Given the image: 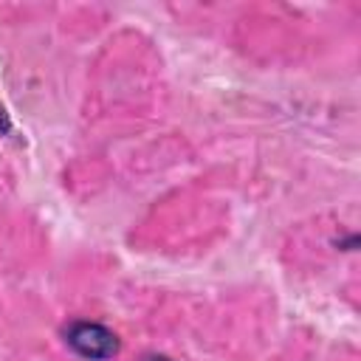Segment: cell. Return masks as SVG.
<instances>
[{
	"label": "cell",
	"mask_w": 361,
	"mask_h": 361,
	"mask_svg": "<svg viewBox=\"0 0 361 361\" xmlns=\"http://www.w3.org/2000/svg\"><path fill=\"white\" fill-rule=\"evenodd\" d=\"M65 341L82 358H90V361H104L118 350L116 333H110L104 324H96V322H73L65 330Z\"/></svg>",
	"instance_id": "obj_1"
},
{
	"label": "cell",
	"mask_w": 361,
	"mask_h": 361,
	"mask_svg": "<svg viewBox=\"0 0 361 361\" xmlns=\"http://www.w3.org/2000/svg\"><path fill=\"white\" fill-rule=\"evenodd\" d=\"M147 361H172V358H166V355H149Z\"/></svg>",
	"instance_id": "obj_2"
}]
</instances>
